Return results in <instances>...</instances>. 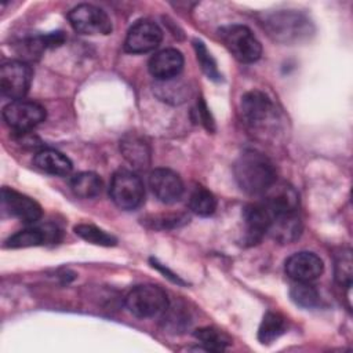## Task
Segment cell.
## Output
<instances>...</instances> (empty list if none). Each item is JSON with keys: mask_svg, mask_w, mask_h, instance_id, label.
Returning a JSON list of instances; mask_svg holds the SVG:
<instances>
[{"mask_svg": "<svg viewBox=\"0 0 353 353\" xmlns=\"http://www.w3.org/2000/svg\"><path fill=\"white\" fill-rule=\"evenodd\" d=\"M239 188L251 196L263 194L276 182L273 163L258 150H244L233 165Z\"/></svg>", "mask_w": 353, "mask_h": 353, "instance_id": "1", "label": "cell"}, {"mask_svg": "<svg viewBox=\"0 0 353 353\" xmlns=\"http://www.w3.org/2000/svg\"><path fill=\"white\" fill-rule=\"evenodd\" d=\"M263 26L269 34L280 43H299L313 33V25L303 14L294 10H283L268 15Z\"/></svg>", "mask_w": 353, "mask_h": 353, "instance_id": "2", "label": "cell"}, {"mask_svg": "<svg viewBox=\"0 0 353 353\" xmlns=\"http://www.w3.org/2000/svg\"><path fill=\"white\" fill-rule=\"evenodd\" d=\"M219 39L229 52L240 62L252 63L262 55V46L250 28L239 23L222 26L218 30Z\"/></svg>", "mask_w": 353, "mask_h": 353, "instance_id": "3", "label": "cell"}, {"mask_svg": "<svg viewBox=\"0 0 353 353\" xmlns=\"http://www.w3.org/2000/svg\"><path fill=\"white\" fill-rule=\"evenodd\" d=\"M170 301L167 292L153 284L134 287L125 296V306L138 319H150L163 314Z\"/></svg>", "mask_w": 353, "mask_h": 353, "instance_id": "4", "label": "cell"}, {"mask_svg": "<svg viewBox=\"0 0 353 353\" xmlns=\"http://www.w3.org/2000/svg\"><path fill=\"white\" fill-rule=\"evenodd\" d=\"M109 193L113 203L121 210L138 208L145 197V189L141 178L128 170H119L113 174Z\"/></svg>", "mask_w": 353, "mask_h": 353, "instance_id": "5", "label": "cell"}, {"mask_svg": "<svg viewBox=\"0 0 353 353\" xmlns=\"http://www.w3.org/2000/svg\"><path fill=\"white\" fill-rule=\"evenodd\" d=\"M68 19L72 28L80 34H109L112 32V21L109 15L92 4H79L73 7Z\"/></svg>", "mask_w": 353, "mask_h": 353, "instance_id": "6", "label": "cell"}, {"mask_svg": "<svg viewBox=\"0 0 353 353\" xmlns=\"http://www.w3.org/2000/svg\"><path fill=\"white\" fill-rule=\"evenodd\" d=\"M32 68L22 61H8L0 68L1 94L11 101L23 99L32 83Z\"/></svg>", "mask_w": 353, "mask_h": 353, "instance_id": "7", "label": "cell"}, {"mask_svg": "<svg viewBox=\"0 0 353 353\" xmlns=\"http://www.w3.org/2000/svg\"><path fill=\"white\" fill-rule=\"evenodd\" d=\"M3 119L12 130L26 132L44 121L46 109L33 101H11L3 109Z\"/></svg>", "mask_w": 353, "mask_h": 353, "instance_id": "8", "label": "cell"}, {"mask_svg": "<svg viewBox=\"0 0 353 353\" xmlns=\"http://www.w3.org/2000/svg\"><path fill=\"white\" fill-rule=\"evenodd\" d=\"M240 113L245 124L258 128L273 120L276 116V108L265 92L251 90L241 97Z\"/></svg>", "mask_w": 353, "mask_h": 353, "instance_id": "9", "label": "cell"}, {"mask_svg": "<svg viewBox=\"0 0 353 353\" xmlns=\"http://www.w3.org/2000/svg\"><path fill=\"white\" fill-rule=\"evenodd\" d=\"M163 39L160 26L150 19L137 21L127 32L124 50L131 54H143L154 50Z\"/></svg>", "mask_w": 353, "mask_h": 353, "instance_id": "10", "label": "cell"}, {"mask_svg": "<svg viewBox=\"0 0 353 353\" xmlns=\"http://www.w3.org/2000/svg\"><path fill=\"white\" fill-rule=\"evenodd\" d=\"M1 204L11 216L25 223L37 222L43 215V210L36 200L11 188L1 189Z\"/></svg>", "mask_w": 353, "mask_h": 353, "instance_id": "11", "label": "cell"}, {"mask_svg": "<svg viewBox=\"0 0 353 353\" xmlns=\"http://www.w3.org/2000/svg\"><path fill=\"white\" fill-rule=\"evenodd\" d=\"M284 269L291 280L296 283H310L320 277L324 270V265L321 258L314 252L299 251L285 261Z\"/></svg>", "mask_w": 353, "mask_h": 353, "instance_id": "12", "label": "cell"}, {"mask_svg": "<svg viewBox=\"0 0 353 353\" xmlns=\"http://www.w3.org/2000/svg\"><path fill=\"white\" fill-rule=\"evenodd\" d=\"M262 203L268 208L270 218L281 214L296 212L299 207V194L294 186L285 182H274L265 193Z\"/></svg>", "mask_w": 353, "mask_h": 353, "instance_id": "13", "label": "cell"}, {"mask_svg": "<svg viewBox=\"0 0 353 353\" xmlns=\"http://www.w3.org/2000/svg\"><path fill=\"white\" fill-rule=\"evenodd\" d=\"M243 225H244V236L243 241L248 245H254L261 241V239L268 233L270 225V214L265 204L252 203L247 204L241 212Z\"/></svg>", "mask_w": 353, "mask_h": 353, "instance_id": "14", "label": "cell"}, {"mask_svg": "<svg viewBox=\"0 0 353 353\" xmlns=\"http://www.w3.org/2000/svg\"><path fill=\"white\" fill-rule=\"evenodd\" d=\"M149 186L154 196L165 204L178 201L183 194V183L176 172L168 168H156L149 175Z\"/></svg>", "mask_w": 353, "mask_h": 353, "instance_id": "15", "label": "cell"}, {"mask_svg": "<svg viewBox=\"0 0 353 353\" xmlns=\"http://www.w3.org/2000/svg\"><path fill=\"white\" fill-rule=\"evenodd\" d=\"M148 69L157 81L172 80L183 69V55L175 48L161 50L149 59Z\"/></svg>", "mask_w": 353, "mask_h": 353, "instance_id": "16", "label": "cell"}, {"mask_svg": "<svg viewBox=\"0 0 353 353\" xmlns=\"http://www.w3.org/2000/svg\"><path fill=\"white\" fill-rule=\"evenodd\" d=\"M58 229L55 226H41V228H26L10 236L6 240V248H26L46 244V241H57Z\"/></svg>", "mask_w": 353, "mask_h": 353, "instance_id": "17", "label": "cell"}, {"mask_svg": "<svg viewBox=\"0 0 353 353\" xmlns=\"http://www.w3.org/2000/svg\"><path fill=\"white\" fill-rule=\"evenodd\" d=\"M302 232V222L296 212L272 216L268 233L277 241L285 244L295 241Z\"/></svg>", "mask_w": 353, "mask_h": 353, "instance_id": "18", "label": "cell"}, {"mask_svg": "<svg viewBox=\"0 0 353 353\" xmlns=\"http://www.w3.org/2000/svg\"><path fill=\"white\" fill-rule=\"evenodd\" d=\"M120 150L135 168L145 170L150 164V148L139 135L127 134L120 142Z\"/></svg>", "mask_w": 353, "mask_h": 353, "instance_id": "19", "label": "cell"}, {"mask_svg": "<svg viewBox=\"0 0 353 353\" xmlns=\"http://www.w3.org/2000/svg\"><path fill=\"white\" fill-rule=\"evenodd\" d=\"M34 164L41 171L59 176L70 174L73 168L72 161L63 153L54 149H41L37 152L34 156Z\"/></svg>", "mask_w": 353, "mask_h": 353, "instance_id": "20", "label": "cell"}, {"mask_svg": "<svg viewBox=\"0 0 353 353\" xmlns=\"http://www.w3.org/2000/svg\"><path fill=\"white\" fill-rule=\"evenodd\" d=\"M69 185L73 194L81 199L97 197L102 190V179L98 174L90 171L73 175Z\"/></svg>", "mask_w": 353, "mask_h": 353, "instance_id": "21", "label": "cell"}, {"mask_svg": "<svg viewBox=\"0 0 353 353\" xmlns=\"http://www.w3.org/2000/svg\"><path fill=\"white\" fill-rule=\"evenodd\" d=\"M285 331V319L277 312H268L258 330V341L263 345H269L280 338Z\"/></svg>", "mask_w": 353, "mask_h": 353, "instance_id": "22", "label": "cell"}, {"mask_svg": "<svg viewBox=\"0 0 353 353\" xmlns=\"http://www.w3.org/2000/svg\"><path fill=\"white\" fill-rule=\"evenodd\" d=\"M188 204L192 212L200 216H208L214 214L216 208V199L208 189L197 185L192 189Z\"/></svg>", "mask_w": 353, "mask_h": 353, "instance_id": "23", "label": "cell"}, {"mask_svg": "<svg viewBox=\"0 0 353 353\" xmlns=\"http://www.w3.org/2000/svg\"><path fill=\"white\" fill-rule=\"evenodd\" d=\"M193 335L204 346V350L208 352H222L232 343L226 334L214 327L199 328L194 331Z\"/></svg>", "mask_w": 353, "mask_h": 353, "instance_id": "24", "label": "cell"}, {"mask_svg": "<svg viewBox=\"0 0 353 353\" xmlns=\"http://www.w3.org/2000/svg\"><path fill=\"white\" fill-rule=\"evenodd\" d=\"M74 233L80 236L83 240L95 244V245H102V247H113L116 245L117 240L109 234L108 232L97 228L95 225L90 223H79L74 226Z\"/></svg>", "mask_w": 353, "mask_h": 353, "instance_id": "25", "label": "cell"}, {"mask_svg": "<svg viewBox=\"0 0 353 353\" xmlns=\"http://www.w3.org/2000/svg\"><path fill=\"white\" fill-rule=\"evenodd\" d=\"M290 295L295 305L305 309H313L320 303L319 291L309 283H296L291 288Z\"/></svg>", "mask_w": 353, "mask_h": 353, "instance_id": "26", "label": "cell"}, {"mask_svg": "<svg viewBox=\"0 0 353 353\" xmlns=\"http://www.w3.org/2000/svg\"><path fill=\"white\" fill-rule=\"evenodd\" d=\"M163 323L164 328L172 332H181L183 331L190 320H189V313L185 310V307L175 306V305H168V307L163 312Z\"/></svg>", "mask_w": 353, "mask_h": 353, "instance_id": "27", "label": "cell"}, {"mask_svg": "<svg viewBox=\"0 0 353 353\" xmlns=\"http://www.w3.org/2000/svg\"><path fill=\"white\" fill-rule=\"evenodd\" d=\"M193 46H194L196 57H197V61H199V63L201 66V70L205 73V76L208 79H211L214 81H219L222 79V76H221V73L218 70L215 59L212 58V55L207 50L205 44L201 40H194Z\"/></svg>", "mask_w": 353, "mask_h": 353, "instance_id": "28", "label": "cell"}, {"mask_svg": "<svg viewBox=\"0 0 353 353\" xmlns=\"http://www.w3.org/2000/svg\"><path fill=\"white\" fill-rule=\"evenodd\" d=\"M352 252L350 250H345L338 254L335 259V280L339 285L350 288L352 285V274H353V268H352Z\"/></svg>", "mask_w": 353, "mask_h": 353, "instance_id": "29", "label": "cell"}, {"mask_svg": "<svg viewBox=\"0 0 353 353\" xmlns=\"http://www.w3.org/2000/svg\"><path fill=\"white\" fill-rule=\"evenodd\" d=\"M188 221H189V216L185 214H168V215L154 216L152 221V226L157 229H167V228H175L179 225H183Z\"/></svg>", "mask_w": 353, "mask_h": 353, "instance_id": "30", "label": "cell"}, {"mask_svg": "<svg viewBox=\"0 0 353 353\" xmlns=\"http://www.w3.org/2000/svg\"><path fill=\"white\" fill-rule=\"evenodd\" d=\"M197 114L199 119L201 121V124L208 130V131H214V119L211 117V113L205 105V102L203 99H200L197 102Z\"/></svg>", "mask_w": 353, "mask_h": 353, "instance_id": "31", "label": "cell"}, {"mask_svg": "<svg viewBox=\"0 0 353 353\" xmlns=\"http://www.w3.org/2000/svg\"><path fill=\"white\" fill-rule=\"evenodd\" d=\"M152 263H153V268H157L160 272H163L164 274H167V277L170 279V280H172L174 283H178V284H183V281L176 276V274H174L172 272H170L167 268H164L163 265H160L156 259H152Z\"/></svg>", "mask_w": 353, "mask_h": 353, "instance_id": "32", "label": "cell"}]
</instances>
